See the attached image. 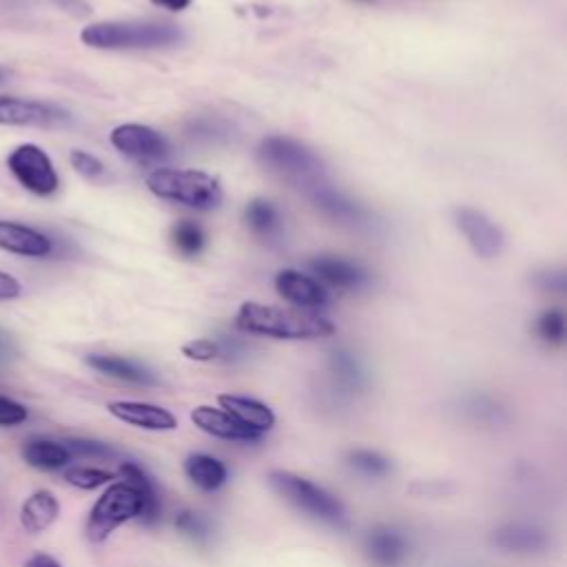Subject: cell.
Wrapping results in <instances>:
<instances>
[{"instance_id":"6da1fadb","label":"cell","mask_w":567,"mask_h":567,"mask_svg":"<svg viewBox=\"0 0 567 567\" xmlns=\"http://www.w3.org/2000/svg\"><path fill=\"white\" fill-rule=\"evenodd\" d=\"M235 326L244 332L270 337V339H288V341H308L323 339L334 334V323L303 308H284L259 301H244L237 310Z\"/></svg>"},{"instance_id":"7a4b0ae2","label":"cell","mask_w":567,"mask_h":567,"mask_svg":"<svg viewBox=\"0 0 567 567\" xmlns=\"http://www.w3.org/2000/svg\"><path fill=\"white\" fill-rule=\"evenodd\" d=\"M80 40L91 49L140 51L179 44L184 33L177 24L164 20H104L86 24Z\"/></svg>"},{"instance_id":"3957f363","label":"cell","mask_w":567,"mask_h":567,"mask_svg":"<svg viewBox=\"0 0 567 567\" xmlns=\"http://www.w3.org/2000/svg\"><path fill=\"white\" fill-rule=\"evenodd\" d=\"M257 159L270 173L306 190L308 195L326 182V166L321 157L310 146L288 135H270L261 140Z\"/></svg>"},{"instance_id":"277c9868","label":"cell","mask_w":567,"mask_h":567,"mask_svg":"<svg viewBox=\"0 0 567 567\" xmlns=\"http://www.w3.org/2000/svg\"><path fill=\"white\" fill-rule=\"evenodd\" d=\"M146 188L159 199L195 210H213L224 199L219 179L195 168H155L146 175Z\"/></svg>"},{"instance_id":"5b68a950","label":"cell","mask_w":567,"mask_h":567,"mask_svg":"<svg viewBox=\"0 0 567 567\" xmlns=\"http://www.w3.org/2000/svg\"><path fill=\"white\" fill-rule=\"evenodd\" d=\"M268 483L284 501L306 512L308 516L337 527L346 523L343 503L321 485L286 470H272L268 474Z\"/></svg>"},{"instance_id":"8992f818","label":"cell","mask_w":567,"mask_h":567,"mask_svg":"<svg viewBox=\"0 0 567 567\" xmlns=\"http://www.w3.org/2000/svg\"><path fill=\"white\" fill-rule=\"evenodd\" d=\"M142 512H144V496L135 485L126 481L111 483L89 512L86 538L91 543H102L120 525L133 518H140Z\"/></svg>"},{"instance_id":"52a82bcc","label":"cell","mask_w":567,"mask_h":567,"mask_svg":"<svg viewBox=\"0 0 567 567\" xmlns=\"http://www.w3.org/2000/svg\"><path fill=\"white\" fill-rule=\"evenodd\" d=\"M7 168L22 188L38 197H49L58 190L60 177L49 153L38 144H20L7 155Z\"/></svg>"},{"instance_id":"ba28073f","label":"cell","mask_w":567,"mask_h":567,"mask_svg":"<svg viewBox=\"0 0 567 567\" xmlns=\"http://www.w3.org/2000/svg\"><path fill=\"white\" fill-rule=\"evenodd\" d=\"M71 122V113L58 104L0 95V126H38L60 128Z\"/></svg>"},{"instance_id":"9c48e42d","label":"cell","mask_w":567,"mask_h":567,"mask_svg":"<svg viewBox=\"0 0 567 567\" xmlns=\"http://www.w3.org/2000/svg\"><path fill=\"white\" fill-rule=\"evenodd\" d=\"M109 142L126 157L142 162V164H151V162H159L164 157H168V142L166 137L155 131L153 126L146 124H137V122H126L120 124L111 131Z\"/></svg>"},{"instance_id":"30bf717a","label":"cell","mask_w":567,"mask_h":567,"mask_svg":"<svg viewBox=\"0 0 567 567\" xmlns=\"http://www.w3.org/2000/svg\"><path fill=\"white\" fill-rule=\"evenodd\" d=\"M454 224L472 246V250L483 259H494L505 246L503 230L478 208L458 206L454 208Z\"/></svg>"},{"instance_id":"8fae6325","label":"cell","mask_w":567,"mask_h":567,"mask_svg":"<svg viewBox=\"0 0 567 567\" xmlns=\"http://www.w3.org/2000/svg\"><path fill=\"white\" fill-rule=\"evenodd\" d=\"M275 290L288 303H292L295 308H303V310H319L330 303V292L326 290V286L319 279L303 275L299 270H292V268L277 272Z\"/></svg>"},{"instance_id":"7c38bea8","label":"cell","mask_w":567,"mask_h":567,"mask_svg":"<svg viewBox=\"0 0 567 567\" xmlns=\"http://www.w3.org/2000/svg\"><path fill=\"white\" fill-rule=\"evenodd\" d=\"M363 549L377 567H399L410 554V540L403 532L390 525L372 527L363 538Z\"/></svg>"},{"instance_id":"4fadbf2b","label":"cell","mask_w":567,"mask_h":567,"mask_svg":"<svg viewBox=\"0 0 567 567\" xmlns=\"http://www.w3.org/2000/svg\"><path fill=\"white\" fill-rule=\"evenodd\" d=\"M0 250L18 255V257L40 259V257L51 255L53 241L49 235H44L42 230L33 228V226L0 219Z\"/></svg>"},{"instance_id":"5bb4252c","label":"cell","mask_w":567,"mask_h":567,"mask_svg":"<svg viewBox=\"0 0 567 567\" xmlns=\"http://www.w3.org/2000/svg\"><path fill=\"white\" fill-rule=\"evenodd\" d=\"M109 412L133 425V427H142V430H153V432H168L177 427V419L173 412H168L162 405L155 403H144V401H111Z\"/></svg>"},{"instance_id":"9a60e30c","label":"cell","mask_w":567,"mask_h":567,"mask_svg":"<svg viewBox=\"0 0 567 567\" xmlns=\"http://www.w3.org/2000/svg\"><path fill=\"white\" fill-rule=\"evenodd\" d=\"M310 270L315 279H321L323 284L339 290H359L370 281V275L361 266L334 255L315 257L310 261Z\"/></svg>"},{"instance_id":"2e32d148","label":"cell","mask_w":567,"mask_h":567,"mask_svg":"<svg viewBox=\"0 0 567 567\" xmlns=\"http://www.w3.org/2000/svg\"><path fill=\"white\" fill-rule=\"evenodd\" d=\"M190 421L206 434L217 436V439H228V441H257L261 434L252 432L250 427L241 425L235 421L228 412L221 408H210V405H197L190 412Z\"/></svg>"},{"instance_id":"e0dca14e","label":"cell","mask_w":567,"mask_h":567,"mask_svg":"<svg viewBox=\"0 0 567 567\" xmlns=\"http://www.w3.org/2000/svg\"><path fill=\"white\" fill-rule=\"evenodd\" d=\"M547 534L527 523H507L492 532L489 543L509 554H538L547 547Z\"/></svg>"},{"instance_id":"ac0fdd59","label":"cell","mask_w":567,"mask_h":567,"mask_svg":"<svg viewBox=\"0 0 567 567\" xmlns=\"http://www.w3.org/2000/svg\"><path fill=\"white\" fill-rule=\"evenodd\" d=\"M217 401L224 412H228L235 421H239L241 425L250 427L257 434H264L275 425V412L266 403H261L252 396L219 394Z\"/></svg>"},{"instance_id":"d6986e66","label":"cell","mask_w":567,"mask_h":567,"mask_svg":"<svg viewBox=\"0 0 567 567\" xmlns=\"http://www.w3.org/2000/svg\"><path fill=\"white\" fill-rule=\"evenodd\" d=\"M86 363L106 374L113 377L117 381H126V383H135V385H155L157 377L142 363H135L131 359L124 357H115V354H89Z\"/></svg>"},{"instance_id":"ffe728a7","label":"cell","mask_w":567,"mask_h":567,"mask_svg":"<svg viewBox=\"0 0 567 567\" xmlns=\"http://www.w3.org/2000/svg\"><path fill=\"white\" fill-rule=\"evenodd\" d=\"M310 197H312V202H315L328 217H332V219L339 221V224L359 226V224H363V219H365V210H363L357 202L348 199L343 193L334 190L328 182H323L321 186H317V188L310 193Z\"/></svg>"},{"instance_id":"44dd1931","label":"cell","mask_w":567,"mask_h":567,"mask_svg":"<svg viewBox=\"0 0 567 567\" xmlns=\"http://www.w3.org/2000/svg\"><path fill=\"white\" fill-rule=\"evenodd\" d=\"M60 503L49 489H38L20 507V523L29 534H40L55 523Z\"/></svg>"},{"instance_id":"7402d4cb","label":"cell","mask_w":567,"mask_h":567,"mask_svg":"<svg viewBox=\"0 0 567 567\" xmlns=\"http://www.w3.org/2000/svg\"><path fill=\"white\" fill-rule=\"evenodd\" d=\"M184 474L193 485H197L204 492H215L228 481L226 465L217 456L204 452H193L186 456Z\"/></svg>"},{"instance_id":"603a6c76","label":"cell","mask_w":567,"mask_h":567,"mask_svg":"<svg viewBox=\"0 0 567 567\" xmlns=\"http://www.w3.org/2000/svg\"><path fill=\"white\" fill-rule=\"evenodd\" d=\"M120 474L124 476L126 483L135 485V487L142 492V496H144V512H142L140 520H142L144 525L157 523L159 516H162V501H159L155 481L144 472V467H140V465L133 463V461H122Z\"/></svg>"},{"instance_id":"cb8c5ba5","label":"cell","mask_w":567,"mask_h":567,"mask_svg":"<svg viewBox=\"0 0 567 567\" xmlns=\"http://www.w3.org/2000/svg\"><path fill=\"white\" fill-rule=\"evenodd\" d=\"M22 458L35 467V470H60L64 467L73 456L71 452L64 447L62 441H51V439H31L27 441V445L22 447Z\"/></svg>"},{"instance_id":"d4e9b609","label":"cell","mask_w":567,"mask_h":567,"mask_svg":"<svg viewBox=\"0 0 567 567\" xmlns=\"http://www.w3.org/2000/svg\"><path fill=\"white\" fill-rule=\"evenodd\" d=\"M330 372L334 383H339L346 392H357L365 385V372L357 357L348 350H337L332 352L330 359Z\"/></svg>"},{"instance_id":"484cf974","label":"cell","mask_w":567,"mask_h":567,"mask_svg":"<svg viewBox=\"0 0 567 567\" xmlns=\"http://www.w3.org/2000/svg\"><path fill=\"white\" fill-rule=\"evenodd\" d=\"M246 224L259 237H275L281 230V215L268 199H252L244 210Z\"/></svg>"},{"instance_id":"4316f807","label":"cell","mask_w":567,"mask_h":567,"mask_svg":"<svg viewBox=\"0 0 567 567\" xmlns=\"http://www.w3.org/2000/svg\"><path fill=\"white\" fill-rule=\"evenodd\" d=\"M171 239H173V246L186 255V257H195L204 250L206 246V235L202 230L199 224L190 221V219H182L177 221L173 228H171Z\"/></svg>"},{"instance_id":"83f0119b","label":"cell","mask_w":567,"mask_h":567,"mask_svg":"<svg viewBox=\"0 0 567 567\" xmlns=\"http://www.w3.org/2000/svg\"><path fill=\"white\" fill-rule=\"evenodd\" d=\"M175 527L179 534H184L186 538H190L197 545H208L213 538V527L208 523V518H204L199 512L193 509H179L173 518Z\"/></svg>"},{"instance_id":"f1b7e54d","label":"cell","mask_w":567,"mask_h":567,"mask_svg":"<svg viewBox=\"0 0 567 567\" xmlns=\"http://www.w3.org/2000/svg\"><path fill=\"white\" fill-rule=\"evenodd\" d=\"M348 465L365 476H385L392 472V461L374 450H352L348 454Z\"/></svg>"},{"instance_id":"f546056e","label":"cell","mask_w":567,"mask_h":567,"mask_svg":"<svg viewBox=\"0 0 567 567\" xmlns=\"http://www.w3.org/2000/svg\"><path fill=\"white\" fill-rule=\"evenodd\" d=\"M111 478H113L111 472L97 470V467H86V465H75L64 472V481L78 489H95V487L111 483Z\"/></svg>"},{"instance_id":"4dcf8cb0","label":"cell","mask_w":567,"mask_h":567,"mask_svg":"<svg viewBox=\"0 0 567 567\" xmlns=\"http://www.w3.org/2000/svg\"><path fill=\"white\" fill-rule=\"evenodd\" d=\"M536 332L547 343H563L565 339V315L558 308H549L538 315Z\"/></svg>"},{"instance_id":"1f68e13d","label":"cell","mask_w":567,"mask_h":567,"mask_svg":"<svg viewBox=\"0 0 567 567\" xmlns=\"http://www.w3.org/2000/svg\"><path fill=\"white\" fill-rule=\"evenodd\" d=\"M64 447L71 452V456H84V458H113L117 452L102 441L95 439H64Z\"/></svg>"},{"instance_id":"d6a6232c","label":"cell","mask_w":567,"mask_h":567,"mask_svg":"<svg viewBox=\"0 0 567 567\" xmlns=\"http://www.w3.org/2000/svg\"><path fill=\"white\" fill-rule=\"evenodd\" d=\"M182 354L190 361H215L221 357V348H219V341L202 337V339L186 341L182 346Z\"/></svg>"},{"instance_id":"836d02e7","label":"cell","mask_w":567,"mask_h":567,"mask_svg":"<svg viewBox=\"0 0 567 567\" xmlns=\"http://www.w3.org/2000/svg\"><path fill=\"white\" fill-rule=\"evenodd\" d=\"M69 162H71V166H73L82 177H86V179H97V177L104 175V164H102V159H97V157H95L93 153H89V151H80V148L71 151Z\"/></svg>"},{"instance_id":"e575fe53","label":"cell","mask_w":567,"mask_h":567,"mask_svg":"<svg viewBox=\"0 0 567 567\" xmlns=\"http://www.w3.org/2000/svg\"><path fill=\"white\" fill-rule=\"evenodd\" d=\"M27 416H29V412H27V408L22 403L0 394V425L2 427L20 425V423L27 421Z\"/></svg>"},{"instance_id":"d590c367","label":"cell","mask_w":567,"mask_h":567,"mask_svg":"<svg viewBox=\"0 0 567 567\" xmlns=\"http://www.w3.org/2000/svg\"><path fill=\"white\" fill-rule=\"evenodd\" d=\"M534 284L540 288V290H549V292H563L565 286H567V279H565V272L558 268H545V270H538L534 275Z\"/></svg>"},{"instance_id":"8d00e7d4","label":"cell","mask_w":567,"mask_h":567,"mask_svg":"<svg viewBox=\"0 0 567 567\" xmlns=\"http://www.w3.org/2000/svg\"><path fill=\"white\" fill-rule=\"evenodd\" d=\"M20 295H22V284L13 275L0 270V301H11V299H18Z\"/></svg>"},{"instance_id":"74e56055","label":"cell","mask_w":567,"mask_h":567,"mask_svg":"<svg viewBox=\"0 0 567 567\" xmlns=\"http://www.w3.org/2000/svg\"><path fill=\"white\" fill-rule=\"evenodd\" d=\"M24 567H62V565L53 556H49V554H33L24 563Z\"/></svg>"},{"instance_id":"f35d334b","label":"cell","mask_w":567,"mask_h":567,"mask_svg":"<svg viewBox=\"0 0 567 567\" xmlns=\"http://www.w3.org/2000/svg\"><path fill=\"white\" fill-rule=\"evenodd\" d=\"M155 7H162V9H168V11H182L186 9L193 0H151Z\"/></svg>"},{"instance_id":"ab89813d","label":"cell","mask_w":567,"mask_h":567,"mask_svg":"<svg viewBox=\"0 0 567 567\" xmlns=\"http://www.w3.org/2000/svg\"><path fill=\"white\" fill-rule=\"evenodd\" d=\"M7 75H9V71L4 66H0V84L7 80Z\"/></svg>"}]
</instances>
